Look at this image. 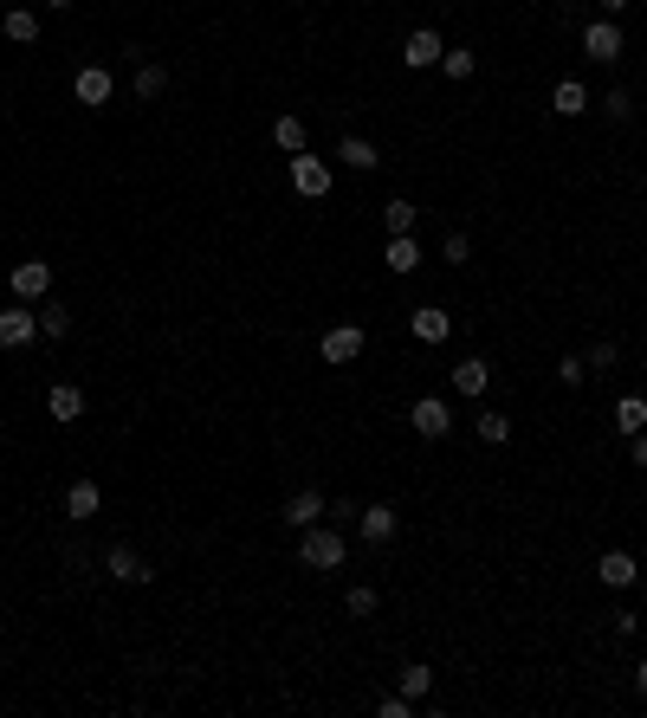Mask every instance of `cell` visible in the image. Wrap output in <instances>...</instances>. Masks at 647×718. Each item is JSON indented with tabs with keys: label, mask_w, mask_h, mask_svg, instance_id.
Wrapping results in <instances>:
<instances>
[{
	"label": "cell",
	"mask_w": 647,
	"mask_h": 718,
	"mask_svg": "<svg viewBox=\"0 0 647 718\" xmlns=\"http://www.w3.org/2000/svg\"><path fill=\"white\" fill-rule=\"evenodd\" d=\"M7 7H26V0H7Z\"/></svg>",
	"instance_id": "41"
},
{
	"label": "cell",
	"mask_w": 647,
	"mask_h": 718,
	"mask_svg": "<svg viewBox=\"0 0 647 718\" xmlns=\"http://www.w3.org/2000/svg\"><path fill=\"white\" fill-rule=\"evenodd\" d=\"M628 453H635V466L647 473V427H641V434H628Z\"/></svg>",
	"instance_id": "37"
},
{
	"label": "cell",
	"mask_w": 647,
	"mask_h": 718,
	"mask_svg": "<svg viewBox=\"0 0 647 718\" xmlns=\"http://www.w3.org/2000/svg\"><path fill=\"white\" fill-rule=\"evenodd\" d=\"M408 330H415V343H447L453 337V317L434 311V305H421L415 317H408Z\"/></svg>",
	"instance_id": "16"
},
{
	"label": "cell",
	"mask_w": 647,
	"mask_h": 718,
	"mask_svg": "<svg viewBox=\"0 0 647 718\" xmlns=\"http://www.w3.org/2000/svg\"><path fill=\"white\" fill-rule=\"evenodd\" d=\"M382 266H389L395 279H408V272L421 266V246H415V233H389V246H382Z\"/></svg>",
	"instance_id": "13"
},
{
	"label": "cell",
	"mask_w": 647,
	"mask_h": 718,
	"mask_svg": "<svg viewBox=\"0 0 647 718\" xmlns=\"http://www.w3.org/2000/svg\"><path fill=\"white\" fill-rule=\"evenodd\" d=\"M337 162H343V169H356V175H369V169H376V143H369V136H343V143H337Z\"/></svg>",
	"instance_id": "17"
},
{
	"label": "cell",
	"mask_w": 647,
	"mask_h": 718,
	"mask_svg": "<svg viewBox=\"0 0 647 718\" xmlns=\"http://www.w3.org/2000/svg\"><path fill=\"white\" fill-rule=\"evenodd\" d=\"M596 7H602V13H628V7H635V0H596Z\"/></svg>",
	"instance_id": "38"
},
{
	"label": "cell",
	"mask_w": 647,
	"mask_h": 718,
	"mask_svg": "<svg viewBox=\"0 0 647 718\" xmlns=\"http://www.w3.org/2000/svg\"><path fill=\"white\" fill-rule=\"evenodd\" d=\"M440 259H447V266H466V259H473V240H466V233H447V240H440Z\"/></svg>",
	"instance_id": "33"
},
{
	"label": "cell",
	"mask_w": 647,
	"mask_h": 718,
	"mask_svg": "<svg viewBox=\"0 0 647 718\" xmlns=\"http://www.w3.org/2000/svg\"><path fill=\"white\" fill-rule=\"evenodd\" d=\"M65 330H72V311H65V305H46V311H39V337H52V343H59Z\"/></svg>",
	"instance_id": "30"
},
{
	"label": "cell",
	"mask_w": 647,
	"mask_h": 718,
	"mask_svg": "<svg viewBox=\"0 0 647 718\" xmlns=\"http://www.w3.org/2000/svg\"><path fill=\"white\" fill-rule=\"evenodd\" d=\"M46 414L59 427H72L78 414H85V389H78V382H52V389H46Z\"/></svg>",
	"instance_id": "9"
},
{
	"label": "cell",
	"mask_w": 647,
	"mask_h": 718,
	"mask_svg": "<svg viewBox=\"0 0 647 718\" xmlns=\"http://www.w3.org/2000/svg\"><path fill=\"white\" fill-rule=\"evenodd\" d=\"M98 505H104L98 479H72L65 486V518H98Z\"/></svg>",
	"instance_id": "15"
},
{
	"label": "cell",
	"mask_w": 647,
	"mask_h": 718,
	"mask_svg": "<svg viewBox=\"0 0 647 718\" xmlns=\"http://www.w3.org/2000/svg\"><path fill=\"white\" fill-rule=\"evenodd\" d=\"M318 518H324V492H318V486H305V492H292V499H285V524H292V531H311Z\"/></svg>",
	"instance_id": "12"
},
{
	"label": "cell",
	"mask_w": 647,
	"mask_h": 718,
	"mask_svg": "<svg viewBox=\"0 0 647 718\" xmlns=\"http://www.w3.org/2000/svg\"><path fill=\"white\" fill-rule=\"evenodd\" d=\"M596 576H602L609 589H635V576H641L635 550H602V557H596Z\"/></svg>",
	"instance_id": "8"
},
{
	"label": "cell",
	"mask_w": 647,
	"mask_h": 718,
	"mask_svg": "<svg viewBox=\"0 0 647 718\" xmlns=\"http://www.w3.org/2000/svg\"><path fill=\"white\" fill-rule=\"evenodd\" d=\"M583 376H589L583 356H563V363H557V382H563V389H583Z\"/></svg>",
	"instance_id": "34"
},
{
	"label": "cell",
	"mask_w": 647,
	"mask_h": 718,
	"mask_svg": "<svg viewBox=\"0 0 647 718\" xmlns=\"http://www.w3.org/2000/svg\"><path fill=\"white\" fill-rule=\"evenodd\" d=\"M479 440H486V447H505V440H512V421H505V414H479Z\"/></svg>",
	"instance_id": "31"
},
{
	"label": "cell",
	"mask_w": 647,
	"mask_h": 718,
	"mask_svg": "<svg viewBox=\"0 0 647 718\" xmlns=\"http://www.w3.org/2000/svg\"><path fill=\"white\" fill-rule=\"evenodd\" d=\"M330 182H337V175H330V162H324V156H305V149L292 156V188H298L305 201H324V195H330Z\"/></svg>",
	"instance_id": "2"
},
{
	"label": "cell",
	"mask_w": 647,
	"mask_h": 718,
	"mask_svg": "<svg viewBox=\"0 0 647 718\" xmlns=\"http://www.w3.org/2000/svg\"><path fill=\"white\" fill-rule=\"evenodd\" d=\"M343 557H350V544H343V531H330V524H311V531L298 537V563H305V570H343Z\"/></svg>",
	"instance_id": "1"
},
{
	"label": "cell",
	"mask_w": 647,
	"mask_h": 718,
	"mask_svg": "<svg viewBox=\"0 0 647 718\" xmlns=\"http://www.w3.org/2000/svg\"><path fill=\"white\" fill-rule=\"evenodd\" d=\"M635 686H641V693H647V660H641V667H635Z\"/></svg>",
	"instance_id": "39"
},
{
	"label": "cell",
	"mask_w": 647,
	"mask_h": 718,
	"mask_svg": "<svg viewBox=\"0 0 647 718\" xmlns=\"http://www.w3.org/2000/svg\"><path fill=\"white\" fill-rule=\"evenodd\" d=\"M343 609H350L356 621H369V615H376V609H382V596H376V589H369V583H356V589H350V596H343Z\"/></svg>",
	"instance_id": "28"
},
{
	"label": "cell",
	"mask_w": 647,
	"mask_h": 718,
	"mask_svg": "<svg viewBox=\"0 0 647 718\" xmlns=\"http://www.w3.org/2000/svg\"><path fill=\"white\" fill-rule=\"evenodd\" d=\"M104 570L117 576V583H149V576H156V570H149L143 557H136V550H123V544H117V550L104 557Z\"/></svg>",
	"instance_id": "18"
},
{
	"label": "cell",
	"mask_w": 647,
	"mask_h": 718,
	"mask_svg": "<svg viewBox=\"0 0 647 718\" xmlns=\"http://www.w3.org/2000/svg\"><path fill=\"white\" fill-rule=\"evenodd\" d=\"M453 389L479 402V395L492 389V363H486V356H466V363H453Z\"/></svg>",
	"instance_id": "14"
},
{
	"label": "cell",
	"mask_w": 647,
	"mask_h": 718,
	"mask_svg": "<svg viewBox=\"0 0 647 718\" xmlns=\"http://www.w3.org/2000/svg\"><path fill=\"white\" fill-rule=\"evenodd\" d=\"M428 693H434V673H428V660H415V667H402V699H415V706H421Z\"/></svg>",
	"instance_id": "25"
},
{
	"label": "cell",
	"mask_w": 647,
	"mask_h": 718,
	"mask_svg": "<svg viewBox=\"0 0 647 718\" xmlns=\"http://www.w3.org/2000/svg\"><path fill=\"white\" fill-rule=\"evenodd\" d=\"M583 52L596 65H615V59H622V26H615V20H589L583 26Z\"/></svg>",
	"instance_id": "5"
},
{
	"label": "cell",
	"mask_w": 647,
	"mask_h": 718,
	"mask_svg": "<svg viewBox=\"0 0 647 718\" xmlns=\"http://www.w3.org/2000/svg\"><path fill=\"white\" fill-rule=\"evenodd\" d=\"M46 7H52V13H65V7H72V0H46Z\"/></svg>",
	"instance_id": "40"
},
{
	"label": "cell",
	"mask_w": 647,
	"mask_h": 718,
	"mask_svg": "<svg viewBox=\"0 0 647 718\" xmlns=\"http://www.w3.org/2000/svg\"><path fill=\"white\" fill-rule=\"evenodd\" d=\"M602 117H609V123H628V117H635V91H628V85H615L609 98H602Z\"/></svg>",
	"instance_id": "27"
},
{
	"label": "cell",
	"mask_w": 647,
	"mask_h": 718,
	"mask_svg": "<svg viewBox=\"0 0 647 718\" xmlns=\"http://www.w3.org/2000/svg\"><path fill=\"white\" fill-rule=\"evenodd\" d=\"M0 447H7V434H0Z\"/></svg>",
	"instance_id": "42"
},
{
	"label": "cell",
	"mask_w": 647,
	"mask_h": 718,
	"mask_svg": "<svg viewBox=\"0 0 647 718\" xmlns=\"http://www.w3.org/2000/svg\"><path fill=\"white\" fill-rule=\"evenodd\" d=\"M583 363H589V376H609V369L622 363V350H615V343H596V350H589Z\"/></svg>",
	"instance_id": "32"
},
{
	"label": "cell",
	"mask_w": 647,
	"mask_h": 718,
	"mask_svg": "<svg viewBox=\"0 0 647 718\" xmlns=\"http://www.w3.org/2000/svg\"><path fill=\"white\" fill-rule=\"evenodd\" d=\"M550 110H557V117H583V110H589V91L576 85V78H563V85L550 91Z\"/></svg>",
	"instance_id": "21"
},
{
	"label": "cell",
	"mask_w": 647,
	"mask_h": 718,
	"mask_svg": "<svg viewBox=\"0 0 647 718\" xmlns=\"http://www.w3.org/2000/svg\"><path fill=\"white\" fill-rule=\"evenodd\" d=\"M72 91H78V104H110V91H117V85H110V72H104V65H85Z\"/></svg>",
	"instance_id": "19"
},
{
	"label": "cell",
	"mask_w": 647,
	"mask_h": 718,
	"mask_svg": "<svg viewBox=\"0 0 647 718\" xmlns=\"http://www.w3.org/2000/svg\"><path fill=\"white\" fill-rule=\"evenodd\" d=\"M52 292V266L46 259H20L13 266V298H46Z\"/></svg>",
	"instance_id": "10"
},
{
	"label": "cell",
	"mask_w": 647,
	"mask_h": 718,
	"mask_svg": "<svg viewBox=\"0 0 647 718\" xmlns=\"http://www.w3.org/2000/svg\"><path fill=\"white\" fill-rule=\"evenodd\" d=\"M376 712H382V718H408V712H415V699H402V693H395V699H382Z\"/></svg>",
	"instance_id": "35"
},
{
	"label": "cell",
	"mask_w": 647,
	"mask_h": 718,
	"mask_svg": "<svg viewBox=\"0 0 647 718\" xmlns=\"http://www.w3.org/2000/svg\"><path fill=\"white\" fill-rule=\"evenodd\" d=\"M440 72H447L453 85H466V78L479 72V59H473V52H466V46H447V52H440Z\"/></svg>",
	"instance_id": "24"
},
{
	"label": "cell",
	"mask_w": 647,
	"mask_h": 718,
	"mask_svg": "<svg viewBox=\"0 0 647 718\" xmlns=\"http://www.w3.org/2000/svg\"><path fill=\"white\" fill-rule=\"evenodd\" d=\"M162 91H169V65H136V98L156 104Z\"/></svg>",
	"instance_id": "22"
},
{
	"label": "cell",
	"mask_w": 647,
	"mask_h": 718,
	"mask_svg": "<svg viewBox=\"0 0 647 718\" xmlns=\"http://www.w3.org/2000/svg\"><path fill=\"white\" fill-rule=\"evenodd\" d=\"M609 628H615V634H635L641 621H635V609H615V615H609Z\"/></svg>",
	"instance_id": "36"
},
{
	"label": "cell",
	"mask_w": 647,
	"mask_h": 718,
	"mask_svg": "<svg viewBox=\"0 0 647 718\" xmlns=\"http://www.w3.org/2000/svg\"><path fill=\"white\" fill-rule=\"evenodd\" d=\"M272 143H279L285 156H298V149H305V123L298 117H272Z\"/></svg>",
	"instance_id": "26"
},
{
	"label": "cell",
	"mask_w": 647,
	"mask_h": 718,
	"mask_svg": "<svg viewBox=\"0 0 647 718\" xmlns=\"http://www.w3.org/2000/svg\"><path fill=\"white\" fill-rule=\"evenodd\" d=\"M0 33H7L13 46H33V39H39V13H33V7H7V20H0Z\"/></svg>",
	"instance_id": "20"
},
{
	"label": "cell",
	"mask_w": 647,
	"mask_h": 718,
	"mask_svg": "<svg viewBox=\"0 0 647 718\" xmlns=\"http://www.w3.org/2000/svg\"><path fill=\"white\" fill-rule=\"evenodd\" d=\"M395 531H402L395 505H363V512H356V537H363V544H389Z\"/></svg>",
	"instance_id": "7"
},
{
	"label": "cell",
	"mask_w": 647,
	"mask_h": 718,
	"mask_svg": "<svg viewBox=\"0 0 647 718\" xmlns=\"http://www.w3.org/2000/svg\"><path fill=\"white\" fill-rule=\"evenodd\" d=\"M39 337V311H0V350H26Z\"/></svg>",
	"instance_id": "11"
},
{
	"label": "cell",
	"mask_w": 647,
	"mask_h": 718,
	"mask_svg": "<svg viewBox=\"0 0 647 718\" xmlns=\"http://www.w3.org/2000/svg\"><path fill=\"white\" fill-rule=\"evenodd\" d=\"M408 427H415L421 440H440V434H447V427H453V408L440 402V395H421V402L408 408Z\"/></svg>",
	"instance_id": "4"
},
{
	"label": "cell",
	"mask_w": 647,
	"mask_h": 718,
	"mask_svg": "<svg viewBox=\"0 0 647 718\" xmlns=\"http://www.w3.org/2000/svg\"><path fill=\"white\" fill-rule=\"evenodd\" d=\"M363 343H369V337H363L356 324H330L318 350H324V363H356V356H363Z\"/></svg>",
	"instance_id": "6"
},
{
	"label": "cell",
	"mask_w": 647,
	"mask_h": 718,
	"mask_svg": "<svg viewBox=\"0 0 647 718\" xmlns=\"http://www.w3.org/2000/svg\"><path fill=\"white\" fill-rule=\"evenodd\" d=\"M440 52H447V39H440L434 26H415V33L402 39V65H408V72H428V65H440Z\"/></svg>",
	"instance_id": "3"
},
{
	"label": "cell",
	"mask_w": 647,
	"mask_h": 718,
	"mask_svg": "<svg viewBox=\"0 0 647 718\" xmlns=\"http://www.w3.org/2000/svg\"><path fill=\"white\" fill-rule=\"evenodd\" d=\"M382 227L389 233H415V201H389L382 207Z\"/></svg>",
	"instance_id": "29"
},
{
	"label": "cell",
	"mask_w": 647,
	"mask_h": 718,
	"mask_svg": "<svg viewBox=\"0 0 647 718\" xmlns=\"http://www.w3.org/2000/svg\"><path fill=\"white\" fill-rule=\"evenodd\" d=\"M615 427H622V434H641L647 427V395H622V402H615Z\"/></svg>",
	"instance_id": "23"
}]
</instances>
